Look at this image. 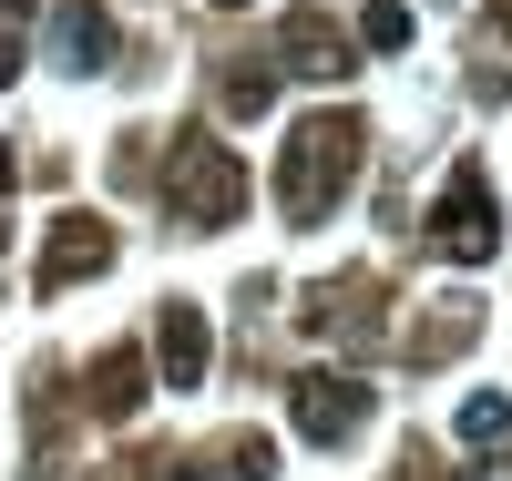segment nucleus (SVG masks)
Instances as JSON below:
<instances>
[{
	"instance_id": "0eeeda50",
	"label": "nucleus",
	"mask_w": 512,
	"mask_h": 481,
	"mask_svg": "<svg viewBox=\"0 0 512 481\" xmlns=\"http://www.w3.org/2000/svg\"><path fill=\"white\" fill-rule=\"evenodd\" d=\"M113 52H123L113 11H93V0H62V11H52V62H62V72L93 82V72H113Z\"/></svg>"
},
{
	"instance_id": "39448f33",
	"label": "nucleus",
	"mask_w": 512,
	"mask_h": 481,
	"mask_svg": "<svg viewBox=\"0 0 512 481\" xmlns=\"http://www.w3.org/2000/svg\"><path fill=\"white\" fill-rule=\"evenodd\" d=\"M113 267V226H103V215H52V236H41V267H31V287L41 297H62V287H93Z\"/></svg>"
},
{
	"instance_id": "9d476101",
	"label": "nucleus",
	"mask_w": 512,
	"mask_h": 481,
	"mask_svg": "<svg viewBox=\"0 0 512 481\" xmlns=\"http://www.w3.org/2000/svg\"><path fill=\"white\" fill-rule=\"evenodd\" d=\"M287 62H308L318 82H349V41H338L318 11H287Z\"/></svg>"
},
{
	"instance_id": "6e6552de",
	"label": "nucleus",
	"mask_w": 512,
	"mask_h": 481,
	"mask_svg": "<svg viewBox=\"0 0 512 481\" xmlns=\"http://www.w3.org/2000/svg\"><path fill=\"white\" fill-rule=\"evenodd\" d=\"M297 328H318V338H379V277H328L308 287V318Z\"/></svg>"
},
{
	"instance_id": "6ab92c4d",
	"label": "nucleus",
	"mask_w": 512,
	"mask_h": 481,
	"mask_svg": "<svg viewBox=\"0 0 512 481\" xmlns=\"http://www.w3.org/2000/svg\"><path fill=\"white\" fill-rule=\"evenodd\" d=\"M154 481H195V471H185V461H154Z\"/></svg>"
},
{
	"instance_id": "f03ea898",
	"label": "nucleus",
	"mask_w": 512,
	"mask_h": 481,
	"mask_svg": "<svg viewBox=\"0 0 512 481\" xmlns=\"http://www.w3.org/2000/svg\"><path fill=\"white\" fill-rule=\"evenodd\" d=\"M164 205H175V226L216 236V226H236V215H246V164L195 123V134H175V154H164Z\"/></svg>"
},
{
	"instance_id": "dca6fc26",
	"label": "nucleus",
	"mask_w": 512,
	"mask_h": 481,
	"mask_svg": "<svg viewBox=\"0 0 512 481\" xmlns=\"http://www.w3.org/2000/svg\"><path fill=\"white\" fill-rule=\"evenodd\" d=\"M236 481H277V451L267 441H236Z\"/></svg>"
},
{
	"instance_id": "20e7f679",
	"label": "nucleus",
	"mask_w": 512,
	"mask_h": 481,
	"mask_svg": "<svg viewBox=\"0 0 512 481\" xmlns=\"http://www.w3.org/2000/svg\"><path fill=\"white\" fill-rule=\"evenodd\" d=\"M287 430L308 451H349L359 430H369V379L359 369H308V379H287Z\"/></svg>"
},
{
	"instance_id": "f3484780",
	"label": "nucleus",
	"mask_w": 512,
	"mask_h": 481,
	"mask_svg": "<svg viewBox=\"0 0 512 481\" xmlns=\"http://www.w3.org/2000/svg\"><path fill=\"white\" fill-rule=\"evenodd\" d=\"M11 185H21V164H11V144H0V195H11Z\"/></svg>"
},
{
	"instance_id": "aec40b11",
	"label": "nucleus",
	"mask_w": 512,
	"mask_h": 481,
	"mask_svg": "<svg viewBox=\"0 0 512 481\" xmlns=\"http://www.w3.org/2000/svg\"><path fill=\"white\" fill-rule=\"evenodd\" d=\"M216 11H246V0H216Z\"/></svg>"
},
{
	"instance_id": "7ed1b4c3",
	"label": "nucleus",
	"mask_w": 512,
	"mask_h": 481,
	"mask_svg": "<svg viewBox=\"0 0 512 481\" xmlns=\"http://www.w3.org/2000/svg\"><path fill=\"white\" fill-rule=\"evenodd\" d=\"M492 246H502L492 174H482V164H451V174H441V195H431V256H451V267H482Z\"/></svg>"
},
{
	"instance_id": "423d86ee",
	"label": "nucleus",
	"mask_w": 512,
	"mask_h": 481,
	"mask_svg": "<svg viewBox=\"0 0 512 481\" xmlns=\"http://www.w3.org/2000/svg\"><path fill=\"white\" fill-rule=\"evenodd\" d=\"M154 369H164V389H195L205 369H216V328H205V308H185V297L154 308Z\"/></svg>"
},
{
	"instance_id": "9b49d317",
	"label": "nucleus",
	"mask_w": 512,
	"mask_h": 481,
	"mask_svg": "<svg viewBox=\"0 0 512 481\" xmlns=\"http://www.w3.org/2000/svg\"><path fill=\"white\" fill-rule=\"evenodd\" d=\"M482 338V308H431V328L410 338V359H451V348H472Z\"/></svg>"
},
{
	"instance_id": "ddd939ff",
	"label": "nucleus",
	"mask_w": 512,
	"mask_h": 481,
	"mask_svg": "<svg viewBox=\"0 0 512 481\" xmlns=\"http://www.w3.org/2000/svg\"><path fill=\"white\" fill-rule=\"evenodd\" d=\"M31 21H41V0H0V93L21 82V52H31Z\"/></svg>"
},
{
	"instance_id": "2eb2a0df",
	"label": "nucleus",
	"mask_w": 512,
	"mask_h": 481,
	"mask_svg": "<svg viewBox=\"0 0 512 481\" xmlns=\"http://www.w3.org/2000/svg\"><path fill=\"white\" fill-rule=\"evenodd\" d=\"M267 103H277V82L256 72V62H236V82H226V113H236V123H256Z\"/></svg>"
},
{
	"instance_id": "f257e3e1",
	"label": "nucleus",
	"mask_w": 512,
	"mask_h": 481,
	"mask_svg": "<svg viewBox=\"0 0 512 481\" xmlns=\"http://www.w3.org/2000/svg\"><path fill=\"white\" fill-rule=\"evenodd\" d=\"M359 144H369L359 113H308L287 134V154H277V215H287V226L338 215V195H349V174H359Z\"/></svg>"
},
{
	"instance_id": "4468645a",
	"label": "nucleus",
	"mask_w": 512,
	"mask_h": 481,
	"mask_svg": "<svg viewBox=\"0 0 512 481\" xmlns=\"http://www.w3.org/2000/svg\"><path fill=\"white\" fill-rule=\"evenodd\" d=\"M359 41H369V52H410V11H400V0H369V11H359Z\"/></svg>"
},
{
	"instance_id": "a211bd4d",
	"label": "nucleus",
	"mask_w": 512,
	"mask_h": 481,
	"mask_svg": "<svg viewBox=\"0 0 512 481\" xmlns=\"http://www.w3.org/2000/svg\"><path fill=\"white\" fill-rule=\"evenodd\" d=\"M492 31H502V41H512V0H492Z\"/></svg>"
},
{
	"instance_id": "1a4fd4ad",
	"label": "nucleus",
	"mask_w": 512,
	"mask_h": 481,
	"mask_svg": "<svg viewBox=\"0 0 512 481\" xmlns=\"http://www.w3.org/2000/svg\"><path fill=\"white\" fill-rule=\"evenodd\" d=\"M82 410L93 420H134L144 410V348H103V359L82 369Z\"/></svg>"
},
{
	"instance_id": "f8f14e48",
	"label": "nucleus",
	"mask_w": 512,
	"mask_h": 481,
	"mask_svg": "<svg viewBox=\"0 0 512 481\" xmlns=\"http://www.w3.org/2000/svg\"><path fill=\"white\" fill-rule=\"evenodd\" d=\"M461 441H472V451L512 441V400H502V389H472V400H461Z\"/></svg>"
}]
</instances>
